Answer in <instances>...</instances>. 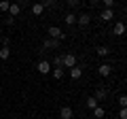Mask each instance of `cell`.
Returning a JSON list of instances; mask_svg holds the SVG:
<instances>
[{
	"label": "cell",
	"mask_w": 127,
	"mask_h": 119,
	"mask_svg": "<svg viewBox=\"0 0 127 119\" xmlns=\"http://www.w3.org/2000/svg\"><path fill=\"white\" fill-rule=\"evenodd\" d=\"M125 32H127V26H125L123 21H117V23L112 26V34H114V36H123Z\"/></svg>",
	"instance_id": "cell-2"
},
{
	"label": "cell",
	"mask_w": 127,
	"mask_h": 119,
	"mask_svg": "<svg viewBox=\"0 0 127 119\" xmlns=\"http://www.w3.org/2000/svg\"><path fill=\"white\" fill-rule=\"evenodd\" d=\"M64 21H66V26H74V23H76V15H74V13H68L66 17H64Z\"/></svg>",
	"instance_id": "cell-19"
},
{
	"label": "cell",
	"mask_w": 127,
	"mask_h": 119,
	"mask_svg": "<svg viewBox=\"0 0 127 119\" xmlns=\"http://www.w3.org/2000/svg\"><path fill=\"white\" fill-rule=\"evenodd\" d=\"M76 66V55L74 53H64V68H74Z\"/></svg>",
	"instance_id": "cell-1"
},
{
	"label": "cell",
	"mask_w": 127,
	"mask_h": 119,
	"mask_svg": "<svg viewBox=\"0 0 127 119\" xmlns=\"http://www.w3.org/2000/svg\"><path fill=\"white\" fill-rule=\"evenodd\" d=\"M4 21H6V26H13V23H15V17H11V15H9V17H6Z\"/></svg>",
	"instance_id": "cell-27"
},
{
	"label": "cell",
	"mask_w": 127,
	"mask_h": 119,
	"mask_svg": "<svg viewBox=\"0 0 127 119\" xmlns=\"http://www.w3.org/2000/svg\"><path fill=\"white\" fill-rule=\"evenodd\" d=\"M78 4H81V0H68V6H70V9H76Z\"/></svg>",
	"instance_id": "cell-23"
},
{
	"label": "cell",
	"mask_w": 127,
	"mask_h": 119,
	"mask_svg": "<svg viewBox=\"0 0 127 119\" xmlns=\"http://www.w3.org/2000/svg\"><path fill=\"white\" fill-rule=\"evenodd\" d=\"M100 17H102V21H104V23H108V21H112V17H114V11H112V9H104Z\"/></svg>",
	"instance_id": "cell-10"
},
{
	"label": "cell",
	"mask_w": 127,
	"mask_h": 119,
	"mask_svg": "<svg viewBox=\"0 0 127 119\" xmlns=\"http://www.w3.org/2000/svg\"><path fill=\"white\" fill-rule=\"evenodd\" d=\"M32 13L36 15V17H40V15L45 13V6H42V2H34V4H32Z\"/></svg>",
	"instance_id": "cell-11"
},
{
	"label": "cell",
	"mask_w": 127,
	"mask_h": 119,
	"mask_svg": "<svg viewBox=\"0 0 127 119\" xmlns=\"http://www.w3.org/2000/svg\"><path fill=\"white\" fill-rule=\"evenodd\" d=\"M110 72H112V66L106 64V62L97 66V74H100V77H110Z\"/></svg>",
	"instance_id": "cell-5"
},
{
	"label": "cell",
	"mask_w": 127,
	"mask_h": 119,
	"mask_svg": "<svg viewBox=\"0 0 127 119\" xmlns=\"http://www.w3.org/2000/svg\"><path fill=\"white\" fill-rule=\"evenodd\" d=\"M95 53L100 55V58H108V55H110V49H108L106 45H100L97 49H95Z\"/></svg>",
	"instance_id": "cell-14"
},
{
	"label": "cell",
	"mask_w": 127,
	"mask_h": 119,
	"mask_svg": "<svg viewBox=\"0 0 127 119\" xmlns=\"http://www.w3.org/2000/svg\"><path fill=\"white\" fill-rule=\"evenodd\" d=\"M64 36H66V34L62 32V28H57V26H51L49 28V38H57V41H62Z\"/></svg>",
	"instance_id": "cell-3"
},
{
	"label": "cell",
	"mask_w": 127,
	"mask_h": 119,
	"mask_svg": "<svg viewBox=\"0 0 127 119\" xmlns=\"http://www.w3.org/2000/svg\"><path fill=\"white\" fill-rule=\"evenodd\" d=\"M119 106H121V109H125V106H127V96H121V98H119Z\"/></svg>",
	"instance_id": "cell-22"
},
{
	"label": "cell",
	"mask_w": 127,
	"mask_h": 119,
	"mask_svg": "<svg viewBox=\"0 0 127 119\" xmlns=\"http://www.w3.org/2000/svg\"><path fill=\"white\" fill-rule=\"evenodd\" d=\"M59 45H62V41H57V38H47V41L42 43L45 49H59Z\"/></svg>",
	"instance_id": "cell-7"
},
{
	"label": "cell",
	"mask_w": 127,
	"mask_h": 119,
	"mask_svg": "<svg viewBox=\"0 0 127 119\" xmlns=\"http://www.w3.org/2000/svg\"><path fill=\"white\" fill-rule=\"evenodd\" d=\"M70 77H72L74 81H78V79L83 77V68H78V66H74V68H70Z\"/></svg>",
	"instance_id": "cell-15"
},
{
	"label": "cell",
	"mask_w": 127,
	"mask_h": 119,
	"mask_svg": "<svg viewBox=\"0 0 127 119\" xmlns=\"http://www.w3.org/2000/svg\"><path fill=\"white\" fill-rule=\"evenodd\" d=\"M89 21H91V17H89L87 13H83V15H76V23H78L81 28H87V26H89Z\"/></svg>",
	"instance_id": "cell-8"
},
{
	"label": "cell",
	"mask_w": 127,
	"mask_h": 119,
	"mask_svg": "<svg viewBox=\"0 0 127 119\" xmlns=\"http://www.w3.org/2000/svg\"><path fill=\"white\" fill-rule=\"evenodd\" d=\"M51 77H53L55 81H62L64 79V68H51Z\"/></svg>",
	"instance_id": "cell-16"
},
{
	"label": "cell",
	"mask_w": 127,
	"mask_h": 119,
	"mask_svg": "<svg viewBox=\"0 0 127 119\" xmlns=\"http://www.w3.org/2000/svg\"><path fill=\"white\" fill-rule=\"evenodd\" d=\"M19 13H21V6H19L17 2H11V6H9V15H11V17H17Z\"/></svg>",
	"instance_id": "cell-12"
},
{
	"label": "cell",
	"mask_w": 127,
	"mask_h": 119,
	"mask_svg": "<svg viewBox=\"0 0 127 119\" xmlns=\"http://www.w3.org/2000/svg\"><path fill=\"white\" fill-rule=\"evenodd\" d=\"M9 6H11L9 0H0V11H2V13H9Z\"/></svg>",
	"instance_id": "cell-21"
},
{
	"label": "cell",
	"mask_w": 127,
	"mask_h": 119,
	"mask_svg": "<svg viewBox=\"0 0 127 119\" xmlns=\"http://www.w3.org/2000/svg\"><path fill=\"white\" fill-rule=\"evenodd\" d=\"M102 2H104L106 9H112V4H114V0H102Z\"/></svg>",
	"instance_id": "cell-25"
},
{
	"label": "cell",
	"mask_w": 127,
	"mask_h": 119,
	"mask_svg": "<svg viewBox=\"0 0 127 119\" xmlns=\"http://www.w3.org/2000/svg\"><path fill=\"white\" fill-rule=\"evenodd\" d=\"M97 2H100V0H91V4H97Z\"/></svg>",
	"instance_id": "cell-29"
},
{
	"label": "cell",
	"mask_w": 127,
	"mask_h": 119,
	"mask_svg": "<svg viewBox=\"0 0 127 119\" xmlns=\"http://www.w3.org/2000/svg\"><path fill=\"white\" fill-rule=\"evenodd\" d=\"M95 100L97 102H104L106 98H108V89H106V87H97V89H95Z\"/></svg>",
	"instance_id": "cell-6"
},
{
	"label": "cell",
	"mask_w": 127,
	"mask_h": 119,
	"mask_svg": "<svg viewBox=\"0 0 127 119\" xmlns=\"http://www.w3.org/2000/svg\"><path fill=\"white\" fill-rule=\"evenodd\" d=\"M51 66H53V68H64V55H55Z\"/></svg>",
	"instance_id": "cell-17"
},
{
	"label": "cell",
	"mask_w": 127,
	"mask_h": 119,
	"mask_svg": "<svg viewBox=\"0 0 127 119\" xmlns=\"http://www.w3.org/2000/svg\"><path fill=\"white\" fill-rule=\"evenodd\" d=\"M72 115H74L72 106H62V111H59V117L62 119H72Z\"/></svg>",
	"instance_id": "cell-9"
},
{
	"label": "cell",
	"mask_w": 127,
	"mask_h": 119,
	"mask_svg": "<svg viewBox=\"0 0 127 119\" xmlns=\"http://www.w3.org/2000/svg\"><path fill=\"white\" fill-rule=\"evenodd\" d=\"M91 113H93V117H95V119H102V117L106 115V109H104V106H100V104H97V106H95L93 111H91Z\"/></svg>",
	"instance_id": "cell-13"
},
{
	"label": "cell",
	"mask_w": 127,
	"mask_h": 119,
	"mask_svg": "<svg viewBox=\"0 0 127 119\" xmlns=\"http://www.w3.org/2000/svg\"><path fill=\"white\" fill-rule=\"evenodd\" d=\"M97 104H100V102L95 100L93 96H91V98H87V109H89V111H93V109H95V106H97Z\"/></svg>",
	"instance_id": "cell-20"
},
{
	"label": "cell",
	"mask_w": 127,
	"mask_h": 119,
	"mask_svg": "<svg viewBox=\"0 0 127 119\" xmlns=\"http://www.w3.org/2000/svg\"><path fill=\"white\" fill-rule=\"evenodd\" d=\"M36 68H38V72H40V74H49L53 66H51L49 62H47V60H40V62H38V66H36Z\"/></svg>",
	"instance_id": "cell-4"
},
{
	"label": "cell",
	"mask_w": 127,
	"mask_h": 119,
	"mask_svg": "<svg viewBox=\"0 0 127 119\" xmlns=\"http://www.w3.org/2000/svg\"><path fill=\"white\" fill-rule=\"evenodd\" d=\"M9 58H11V49H9V47H2V49H0V60L6 62Z\"/></svg>",
	"instance_id": "cell-18"
},
{
	"label": "cell",
	"mask_w": 127,
	"mask_h": 119,
	"mask_svg": "<svg viewBox=\"0 0 127 119\" xmlns=\"http://www.w3.org/2000/svg\"><path fill=\"white\" fill-rule=\"evenodd\" d=\"M9 43H11L9 36H2V47H9Z\"/></svg>",
	"instance_id": "cell-28"
},
{
	"label": "cell",
	"mask_w": 127,
	"mask_h": 119,
	"mask_svg": "<svg viewBox=\"0 0 127 119\" xmlns=\"http://www.w3.org/2000/svg\"><path fill=\"white\" fill-rule=\"evenodd\" d=\"M119 119H127V106L119 111Z\"/></svg>",
	"instance_id": "cell-24"
},
{
	"label": "cell",
	"mask_w": 127,
	"mask_h": 119,
	"mask_svg": "<svg viewBox=\"0 0 127 119\" xmlns=\"http://www.w3.org/2000/svg\"><path fill=\"white\" fill-rule=\"evenodd\" d=\"M55 4V0H42V6H45V9H47V6H53Z\"/></svg>",
	"instance_id": "cell-26"
}]
</instances>
